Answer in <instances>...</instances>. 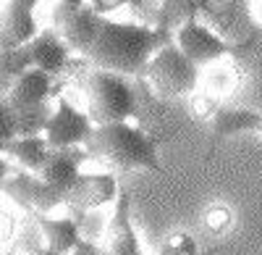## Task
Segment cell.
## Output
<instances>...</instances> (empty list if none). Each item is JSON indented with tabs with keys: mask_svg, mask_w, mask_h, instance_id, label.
Returning <instances> with one entry per match:
<instances>
[{
	"mask_svg": "<svg viewBox=\"0 0 262 255\" xmlns=\"http://www.w3.org/2000/svg\"><path fill=\"white\" fill-rule=\"evenodd\" d=\"M254 16H257V21L262 24V0H257V6H254Z\"/></svg>",
	"mask_w": 262,
	"mask_h": 255,
	"instance_id": "cell-29",
	"label": "cell"
},
{
	"mask_svg": "<svg viewBox=\"0 0 262 255\" xmlns=\"http://www.w3.org/2000/svg\"><path fill=\"white\" fill-rule=\"evenodd\" d=\"M205 224L212 229V231H226L231 224H233V213H231V208L226 205H210L207 208V216H205Z\"/></svg>",
	"mask_w": 262,
	"mask_h": 255,
	"instance_id": "cell-22",
	"label": "cell"
},
{
	"mask_svg": "<svg viewBox=\"0 0 262 255\" xmlns=\"http://www.w3.org/2000/svg\"><path fill=\"white\" fill-rule=\"evenodd\" d=\"M69 255H105V250H102V245H95L90 240H79V245Z\"/></svg>",
	"mask_w": 262,
	"mask_h": 255,
	"instance_id": "cell-26",
	"label": "cell"
},
{
	"mask_svg": "<svg viewBox=\"0 0 262 255\" xmlns=\"http://www.w3.org/2000/svg\"><path fill=\"white\" fill-rule=\"evenodd\" d=\"M90 161V150L81 145L76 147H53V153L45 163V168L39 171L42 179H48L53 187L63 189V192H69L74 187V182L79 179L81 174V163Z\"/></svg>",
	"mask_w": 262,
	"mask_h": 255,
	"instance_id": "cell-11",
	"label": "cell"
},
{
	"mask_svg": "<svg viewBox=\"0 0 262 255\" xmlns=\"http://www.w3.org/2000/svg\"><path fill=\"white\" fill-rule=\"evenodd\" d=\"M18 3H24L27 8H32V11H34V8H37V3H39V0H18Z\"/></svg>",
	"mask_w": 262,
	"mask_h": 255,
	"instance_id": "cell-30",
	"label": "cell"
},
{
	"mask_svg": "<svg viewBox=\"0 0 262 255\" xmlns=\"http://www.w3.org/2000/svg\"><path fill=\"white\" fill-rule=\"evenodd\" d=\"M121 187L113 174H79L74 187L66 192V205L76 213L95 210L118 200Z\"/></svg>",
	"mask_w": 262,
	"mask_h": 255,
	"instance_id": "cell-9",
	"label": "cell"
},
{
	"mask_svg": "<svg viewBox=\"0 0 262 255\" xmlns=\"http://www.w3.org/2000/svg\"><path fill=\"white\" fill-rule=\"evenodd\" d=\"M257 111L249 108H217V113L210 119L215 134H238V132H252Z\"/></svg>",
	"mask_w": 262,
	"mask_h": 255,
	"instance_id": "cell-18",
	"label": "cell"
},
{
	"mask_svg": "<svg viewBox=\"0 0 262 255\" xmlns=\"http://www.w3.org/2000/svg\"><path fill=\"white\" fill-rule=\"evenodd\" d=\"M81 6H86V0H55V8H53V27H58L66 16H71V13L79 11Z\"/></svg>",
	"mask_w": 262,
	"mask_h": 255,
	"instance_id": "cell-24",
	"label": "cell"
},
{
	"mask_svg": "<svg viewBox=\"0 0 262 255\" xmlns=\"http://www.w3.org/2000/svg\"><path fill=\"white\" fill-rule=\"evenodd\" d=\"M13 174V168H11V161L6 158V153L0 155V192H3V187H6V179Z\"/></svg>",
	"mask_w": 262,
	"mask_h": 255,
	"instance_id": "cell-27",
	"label": "cell"
},
{
	"mask_svg": "<svg viewBox=\"0 0 262 255\" xmlns=\"http://www.w3.org/2000/svg\"><path fill=\"white\" fill-rule=\"evenodd\" d=\"M50 95H53V74L32 66L13 82V87L8 92V103L13 108H32V105L48 103Z\"/></svg>",
	"mask_w": 262,
	"mask_h": 255,
	"instance_id": "cell-15",
	"label": "cell"
},
{
	"mask_svg": "<svg viewBox=\"0 0 262 255\" xmlns=\"http://www.w3.org/2000/svg\"><path fill=\"white\" fill-rule=\"evenodd\" d=\"M142 76L147 79V84L158 97L170 100V97H181V95L194 92L196 82H200V66L176 42H168V45H163L149 58Z\"/></svg>",
	"mask_w": 262,
	"mask_h": 255,
	"instance_id": "cell-4",
	"label": "cell"
},
{
	"mask_svg": "<svg viewBox=\"0 0 262 255\" xmlns=\"http://www.w3.org/2000/svg\"><path fill=\"white\" fill-rule=\"evenodd\" d=\"M236 82H238V76H236L233 69H217V71L210 74V87L215 92H233Z\"/></svg>",
	"mask_w": 262,
	"mask_h": 255,
	"instance_id": "cell-23",
	"label": "cell"
},
{
	"mask_svg": "<svg viewBox=\"0 0 262 255\" xmlns=\"http://www.w3.org/2000/svg\"><path fill=\"white\" fill-rule=\"evenodd\" d=\"M147 3H149V0H137V8H139V11H144V8H147Z\"/></svg>",
	"mask_w": 262,
	"mask_h": 255,
	"instance_id": "cell-31",
	"label": "cell"
},
{
	"mask_svg": "<svg viewBox=\"0 0 262 255\" xmlns=\"http://www.w3.org/2000/svg\"><path fill=\"white\" fill-rule=\"evenodd\" d=\"M158 255H196V242L186 231H176L158 247Z\"/></svg>",
	"mask_w": 262,
	"mask_h": 255,
	"instance_id": "cell-20",
	"label": "cell"
},
{
	"mask_svg": "<svg viewBox=\"0 0 262 255\" xmlns=\"http://www.w3.org/2000/svg\"><path fill=\"white\" fill-rule=\"evenodd\" d=\"M6 153V142H0V155H3Z\"/></svg>",
	"mask_w": 262,
	"mask_h": 255,
	"instance_id": "cell-33",
	"label": "cell"
},
{
	"mask_svg": "<svg viewBox=\"0 0 262 255\" xmlns=\"http://www.w3.org/2000/svg\"><path fill=\"white\" fill-rule=\"evenodd\" d=\"M32 237L24 240L29 255H69L81 234L76 219H48V213H32Z\"/></svg>",
	"mask_w": 262,
	"mask_h": 255,
	"instance_id": "cell-5",
	"label": "cell"
},
{
	"mask_svg": "<svg viewBox=\"0 0 262 255\" xmlns=\"http://www.w3.org/2000/svg\"><path fill=\"white\" fill-rule=\"evenodd\" d=\"M37 21L34 11L27 8L18 0H8L6 11L0 13V48H21L29 45L37 37Z\"/></svg>",
	"mask_w": 262,
	"mask_h": 255,
	"instance_id": "cell-14",
	"label": "cell"
},
{
	"mask_svg": "<svg viewBox=\"0 0 262 255\" xmlns=\"http://www.w3.org/2000/svg\"><path fill=\"white\" fill-rule=\"evenodd\" d=\"M196 3H200V8H202V11H207V0H196Z\"/></svg>",
	"mask_w": 262,
	"mask_h": 255,
	"instance_id": "cell-32",
	"label": "cell"
},
{
	"mask_svg": "<svg viewBox=\"0 0 262 255\" xmlns=\"http://www.w3.org/2000/svg\"><path fill=\"white\" fill-rule=\"evenodd\" d=\"M3 192L21 208H27L29 213H50L53 208L66 205L63 189L53 187L48 179H42L34 171H13L6 179Z\"/></svg>",
	"mask_w": 262,
	"mask_h": 255,
	"instance_id": "cell-6",
	"label": "cell"
},
{
	"mask_svg": "<svg viewBox=\"0 0 262 255\" xmlns=\"http://www.w3.org/2000/svg\"><path fill=\"white\" fill-rule=\"evenodd\" d=\"M55 108L48 103L32 105V108H16V124H18V137H34V134H45L48 124L53 119Z\"/></svg>",
	"mask_w": 262,
	"mask_h": 255,
	"instance_id": "cell-19",
	"label": "cell"
},
{
	"mask_svg": "<svg viewBox=\"0 0 262 255\" xmlns=\"http://www.w3.org/2000/svg\"><path fill=\"white\" fill-rule=\"evenodd\" d=\"M53 153V145L48 142L45 134H34V137H16L6 145V155L13 158L18 166H24L27 171L39 174L45 168L48 158Z\"/></svg>",
	"mask_w": 262,
	"mask_h": 255,
	"instance_id": "cell-16",
	"label": "cell"
},
{
	"mask_svg": "<svg viewBox=\"0 0 262 255\" xmlns=\"http://www.w3.org/2000/svg\"><path fill=\"white\" fill-rule=\"evenodd\" d=\"M123 3H128V0H90V6H92L100 16H105V13H111V11L121 8ZM134 3H137V0H134Z\"/></svg>",
	"mask_w": 262,
	"mask_h": 255,
	"instance_id": "cell-25",
	"label": "cell"
},
{
	"mask_svg": "<svg viewBox=\"0 0 262 255\" xmlns=\"http://www.w3.org/2000/svg\"><path fill=\"white\" fill-rule=\"evenodd\" d=\"M29 53H32V61L34 66L48 71L53 76H58L71 61V48L69 42L63 40V34L53 27V29H39L37 37L29 42Z\"/></svg>",
	"mask_w": 262,
	"mask_h": 255,
	"instance_id": "cell-13",
	"label": "cell"
},
{
	"mask_svg": "<svg viewBox=\"0 0 262 255\" xmlns=\"http://www.w3.org/2000/svg\"><path fill=\"white\" fill-rule=\"evenodd\" d=\"M102 18H105V16H100L90 3H86V6H81L79 11H74L71 16H66L55 29L63 34V40L69 42V48H71L74 53L86 55V53H90V48L95 45V40H97V32H100Z\"/></svg>",
	"mask_w": 262,
	"mask_h": 255,
	"instance_id": "cell-12",
	"label": "cell"
},
{
	"mask_svg": "<svg viewBox=\"0 0 262 255\" xmlns=\"http://www.w3.org/2000/svg\"><path fill=\"white\" fill-rule=\"evenodd\" d=\"M18 137V124H16V108L8 103V97H0V142H11Z\"/></svg>",
	"mask_w": 262,
	"mask_h": 255,
	"instance_id": "cell-21",
	"label": "cell"
},
{
	"mask_svg": "<svg viewBox=\"0 0 262 255\" xmlns=\"http://www.w3.org/2000/svg\"><path fill=\"white\" fill-rule=\"evenodd\" d=\"M173 40H176V45L196 63V66H202V63H212L217 58H226V55H231L236 50L231 42H226L215 29L200 24L196 18L184 21V24L176 29V37H173Z\"/></svg>",
	"mask_w": 262,
	"mask_h": 255,
	"instance_id": "cell-7",
	"label": "cell"
},
{
	"mask_svg": "<svg viewBox=\"0 0 262 255\" xmlns=\"http://www.w3.org/2000/svg\"><path fill=\"white\" fill-rule=\"evenodd\" d=\"M84 100H86V113L95 124H116L128 121L137 116V92L128 84V76L92 69L84 79Z\"/></svg>",
	"mask_w": 262,
	"mask_h": 255,
	"instance_id": "cell-3",
	"label": "cell"
},
{
	"mask_svg": "<svg viewBox=\"0 0 262 255\" xmlns=\"http://www.w3.org/2000/svg\"><path fill=\"white\" fill-rule=\"evenodd\" d=\"M34 66L29 45L21 48H0V97H8L13 82Z\"/></svg>",
	"mask_w": 262,
	"mask_h": 255,
	"instance_id": "cell-17",
	"label": "cell"
},
{
	"mask_svg": "<svg viewBox=\"0 0 262 255\" xmlns=\"http://www.w3.org/2000/svg\"><path fill=\"white\" fill-rule=\"evenodd\" d=\"M252 132H257V134L262 137V113H257V116H254V124H252Z\"/></svg>",
	"mask_w": 262,
	"mask_h": 255,
	"instance_id": "cell-28",
	"label": "cell"
},
{
	"mask_svg": "<svg viewBox=\"0 0 262 255\" xmlns=\"http://www.w3.org/2000/svg\"><path fill=\"white\" fill-rule=\"evenodd\" d=\"M102 250L105 255H142V245L137 237L134 221H131V198L126 189L118 192L113 219L102 237Z\"/></svg>",
	"mask_w": 262,
	"mask_h": 255,
	"instance_id": "cell-10",
	"label": "cell"
},
{
	"mask_svg": "<svg viewBox=\"0 0 262 255\" xmlns=\"http://www.w3.org/2000/svg\"><path fill=\"white\" fill-rule=\"evenodd\" d=\"M92 129H95V121L90 119V113L79 111L76 105L63 100L55 105V113L45 129V137L53 147H76L90 140Z\"/></svg>",
	"mask_w": 262,
	"mask_h": 255,
	"instance_id": "cell-8",
	"label": "cell"
},
{
	"mask_svg": "<svg viewBox=\"0 0 262 255\" xmlns=\"http://www.w3.org/2000/svg\"><path fill=\"white\" fill-rule=\"evenodd\" d=\"M90 150V158L102 161L113 168L134 171V168H147V171H160L158 145L144 129L116 121V124H95L90 140L84 142Z\"/></svg>",
	"mask_w": 262,
	"mask_h": 255,
	"instance_id": "cell-2",
	"label": "cell"
},
{
	"mask_svg": "<svg viewBox=\"0 0 262 255\" xmlns=\"http://www.w3.org/2000/svg\"><path fill=\"white\" fill-rule=\"evenodd\" d=\"M170 42L168 27H147V24H123V21L102 18L95 45L84 58L95 69L116 71L123 76H137L144 71L149 58L163 45Z\"/></svg>",
	"mask_w": 262,
	"mask_h": 255,
	"instance_id": "cell-1",
	"label": "cell"
}]
</instances>
